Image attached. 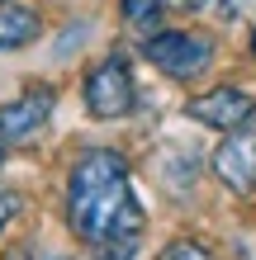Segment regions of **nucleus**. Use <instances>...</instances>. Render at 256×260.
<instances>
[{
  "mask_svg": "<svg viewBox=\"0 0 256 260\" xmlns=\"http://www.w3.org/2000/svg\"><path fill=\"white\" fill-rule=\"evenodd\" d=\"M67 222L90 246L119 237H143V204L128 185V161L109 147H95L71 166L67 180Z\"/></svg>",
  "mask_w": 256,
  "mask_h": 260,
  "instance_id": "obj_1",
  "label": "nucleus"
},
{
  "mask_svg": "<svg viewBox=\"0 0 256 260\" xmlns=\"http://www.w3.org/2000/svg\"><path fill=\"white\" fill-rule=\"evenodd\" d=\"M143 57H147L157 71L176 76V81H190V76H200L209 62H214V38L171 28V34H152V38H147Z\"/></svg>",
  "mask_w": 256,
  "mask_h": 260,
  "instance_id": "obj_2",
  "label": "nucleus"
},
{
  "mask_svg": "<svg viewBox=\"0 0 256 260\" xmlns=\"http://www.w3.org/2000/svg\"><path fill=\"white\" fill-rule=\"evenodd\" d=\"M81 95H86V114L90 118H104V123H109V118H124L133 109V71H128V62L124 57L95 62Z\"/></svg>",
  "mask_w": 256,
  "mask_h": 260,
  "instance_id": "obj_3",
  "label": "nucleus"
},
{
  "mask_svg": "<svg viewBox=\"0 0 256 260\" xmlns=\"http://www.w3.org/2000/svg\"><path fill=\"white\" fill-rule=\"evenodd\" d=\"M214 175L233 194H256V128H233L214 151Z\"/></svg>",
  "mask_w": 256,
  "mask_h": 260,
  "instance_id": "obj_4",
  "label": "nucleus"
},
{
  "mask_svg": "<svg viewBox=\"0 0 256 260\" xmlns=\"http://www.w3.org/2000/svg\"><path fill=\"white\" fill-rule=\"evenodd\" d=\"M185 114L194 118V123H204V128L233 133V128H242V123L256 118V100L247 95V90H237V85H218V90H209V95L190 100Z\"/></svg>",
  "mask_w": 256,
  "mask_h": 260,
  "instance_id": "obj_5",
  "label": "nucleus"
},
{
  "mask_svg": "<svg viewBox=\"0 0 256 260\" xmlns=\"http://www.w3.org/2000/svg\"><path fill=\"white\" fill-rule=\"evenodd\" d=\"M48 114H52V90H24L19 100H10V104H0V137L5 142H29L43 123H48Z\"/></svg>",
  "mask_w": 256,
  "mask_h": 260,
  "instance_id": "obj_6",
  "label": "nucleus"
},
{
  "mask_svg": "<svg viewBox=\"0 0 256 260\" xmlns=\"http://www.w3.org/2000/svg\"><path fill=\"white\" fill-rule=\"evenodd\" d=\"M38 14L34 10H24V5H0V52H10V48H24V43H34L38 38Z\"/></svg>",
  "mask_w": 256,
  "mask_h": 260,
  "instance_id": "obj_7",
  "label": "nucleus"
},
{
  "mask_svg": "<svg viewBox=\"0 0 256 260\" xmlns=\"http://www.w3.org/2000/svg\"><path fill=\"white\" fill-rule=\"evenodd\" d=\"M124 10V24H133L138 34H157L161 24V0H119Z\"/></svg>",
  "mask_w": 256,
  "mask_h": 260,
  "instance_id": "obj_8",
  "label": "nucleus"
},
{
  "mask_svg": "<svg viewBox=\"0 0 256 260\" xmlns=\"http://www.w3.org/2000/svg\"><path fill=\"white\" fill-rule=\"evenodd\" d=\"M157 260H214V255H209L200 241H185V237H180V241H166V251H161Z\"/></svg>",
  "mask_w": 256,
  "mask_h": 260,
  "instance_id": "obj_9",
  "label": "nucleus"
},
{
  "mask_svg": "<svg viewBox=\"0 0 256 260\" xmlns=\"http://www.w3.org/2000/svg\"><path fill=\"white\" fill-rule=\"evenodd\" d=\"M133 251H138V237H119V241H100L95 260H133Z\"/></svg>",
  "mask_w": 256,
  "mask_h": 260,
  "instance_id": "obj_10",
  "label": "nucleus"
},
{
  "mask_svg": "<svg viewBox=\"0 0 256 260\" xmlns=\"http://www.w3.org/2000/svg\"><path fill=\"white\" fill-rule=\"evenodd\" d=\"M14 213H19V194H14L10 185H0V227H10Z\"/></svg>",
  "mask_w": 256,
  "mask_h": 260,
  "instance_id": "obj_11",
  "label": "nucleus"
},
{
  "mask_svg": "<svg viewBox=\"0 0 256 260\" xmlns=\"http://www.w3.org/2000/svg\"><path fill=\"white\" fill-rule=\"evenodd\" d=\"M86 34H90V28H86V24H76V28L67 34V38H57V52H71V48H76V43H81Z\"/></svg>",
  "mask_w": 256,
  "mask_h": 260,
  "instance_id": "obj_12",
  "label": "nucleus"
},
{
  "mask_svg": "<svg viewBox=\"0 0 256 260\" xmlns=\"http://www.w3.org/2000/svg\"><path fill=\"white\" fill-rule=\"evenodd\" d=\"M200 5H204V0H161V10H176V14H190Z\"/></svg>",
  "mask_w": 256,
  "mask_h": 260,
  "instance_id": "obj_13",
  "label": "nucleus"
},
{
  "mask_svg": "<svg viewBox=\"0 0 256 260\" xmlns=\"http://www.w3.org/2000/svg\"><path fill=\"white\" fill-rule=\"evenodd\" d=\"M10 260H62V255H48V251H14Z\"/></svg>",
  "mask_w": 256,
  "mask_h": 260,
  "instance_id": "obj_14",
  "label": "nucleus"
},
{
  "mask_svg": "<svg viewBox=\"0 0 256 260\" xmlns=\"http://www.w3.org/2000/svg\"><path fill=\"white\" fill-rule=\"evenodd\" d=\"M5 151H10V142H5V137H0V161H5Z\"/></svg>",
  "mask_w": 256,
  "mask_h": 260,
  "instance_id": "obj_15",
  "label": "nucleus"
},
{
  "mask_svg": "<svg viewBox=\"0 0 256 260\" xmlns=\"http://www.w3.org/2000/svg\"><path fill=\"white\" fill-rule=\"evenodd\" d=\"M223 10H237V0H223Z\"/></svg>",
  "mask_w": 256,
  "mask_h": 260,
  "instance_id": "obj_16",
  "label": "nucleus"
},
{
  "mask_svg": "<svg viewBox=\"0 0 256 260\" xmlns=\"http://www.w3.org/2000/svg\"><path fill=\"white\" fill-rule=\"evenodd\" d=\"M251 52H256V34H251Z\"/></svg>",
  "mask_w": 256,
  "mask_h": 260,
  "instance_id": "obj_17",
  "label": "nucleus"
}]
</instances>
